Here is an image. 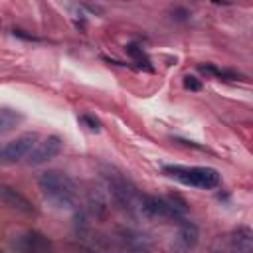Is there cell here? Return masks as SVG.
Returning <instances> with one entry per match:
<instances>
[{"mask_svg": "<svg viewBox=\"0 0 253 253\" xmlns=\"http://www.w3.org/2000/svg\"><path fill=\"white\" fill-rule=\"evenodd\" d=\"M38 186L47 202L57 208H71L77 196L75 182L61 170H47L38 178Z\"/></svg>", "mask_w": 253, "mask_h": 253, "instance_id": "cell-1", "label": "cell"}, {"mask_svg": "<svg viewBox=\"0 0 253 253\" xmlns=\"http://www.w3.org/2000/svg\"><path fill=\"white\" fill-rule=\"evenodd\" d=\"M162 172L186 186L202 188V190H213L221 184V176L215 168L210 166H180V164H168L162 168Z\"/></svg>", "mask_w": 253, "mask_h": 253, "instance_id": "cell-2", "label": "cell"}, {"mask_svg": "<svg viewBox=\"0 0 253 253\" xmlns=\"http://www.w3.org/2000/svg\"><path fill=\"white\" fill-rule=\"evenodd\" d=\"M103 176L107 180V188H109V194L113 196L115 204L132 213L140 206V198H142L138 194L136 186L117 168H107Z\"/></svg>", "mask_w": 253, "mask_h": 253, "instance_id": "cell-3", "label": "cell"}, {"mask_svg": "<svg viewBox=\"0 0 253 253\" xmlns=\"http://www.w3.org/2000/svg\"><path fill=\"white\" fill-rule=\"evenodd\" d=\"M138 210L152 219H176V221H182L184 213L188 211L186 202L180 200L178 196H170V198L142 196Z\"/></svg>", "mask_w": 253, "mask_h": 253, "instance_id": "cell-4", "label": "cell"}, {"mask_svg": "<svg viewBox=\"0 0 253 253\" xmlns=\"http://www.w3.org/2000/svg\"><path fill=\"white\" fill-rule=\"evenodd\" d=\"M117 245H119L121 253H150V249H152L150 237L132 227L117 229Z\"/></svg>", "mask_w": 253, "mask_h": 253, "instance_id": "cell-5", "label": "cell"}, {"mask_svg": "<svg viewBox=\"0 0 253 253\" xmlns=\"http://www.w3.org/2000/svg\"><path fill=\"white\" fill-rule=\"evenodd\" d=\"M36 140H38L36 132H26V134L6 142L4 146H0V162L12 164V162H18V160L26 158L32 152V148L36 146Z\"/></svg>", "mask_w": 253, "mask_h": 253, "instance_id": "cell-6", "label": "cell"}, {"mask_svg": "<svg viewBox=\"0 0 253 253\" xmlns=\"http://www.w3.org/2000/svg\"><path fill=\"white\" fill-rule=\"evenodd\" d=\"M18 247L20 253H53V247H51V241L40 233V231H26L24 235H20L14 243Z\"/></svg>", "mask_w": 253, "mask_h": 253, "instance_id": "cell-7", "label": "cell"}, {"mask_svg": "<svg viewBox=\"0 0 253 253\" xmlns=\"http://www.w3.org/2000/svg\"><path fill=\"white\" fill-rule=\"evenodd\" d=\"M59 150H61V138L55 136V134L53 136H47V138H43L42 142H38L32 148V152L28 154V164H32V166L43 164V162L55 158L59 154Z\"/></svg>", "mask_w": 253, "mask_h": 253, "instance_id": "cell-8", "label": "cell"}, {"mask_svg": "<svg viewBox=\"0 0 253 253\" xmlns=\"http://www.w3.org/2000/svg\"><path fill=\"white\" fill-rule=\"evenodd\" d=\"M0 200L8 208H12V210H16V211H20L24 215H32L36 211L32 202L24 194H20L16 188H12V186H0Z\"/></svg>", "mask_w": 253, "mask_h": 253, "instance_id": "cell-9", "label": "cell"}, {"mask_svg": "<svg viewBox=\"0 0 253 253\" xmlns=\"http://www.w3.org/2000/svg\"><path fill=\"white\" fill-rule=\"evenodd\" d=\"M198 239H200L198 225L192 223V221L182 219V221H180V227H178V235H176V243H178L180 251H184V253L192 251V249L198 245Z\"/></svg>", "mask_w": 253, "mask_h": 253, "instance_id": "cell-10", "label": "cell"}, {"mask_svg": "<svg viewBox=\"0 0 253 253\" xmlns=\"http://www.w3.org/2000/svg\"><path fill=\"white\" fill-rule=\"evenodd\" d=\"M231 243H233V249L237 253H251V249H253V233H251V229L245 227V225L233 229Z\"/></svg>", "mask_w": 253, "mask_h": 253, "instance_id": "cell-11", "label": "cell"}, {"mask_svg": "<svg viewBox=\"0 0 253 253\" xmlns=\"http://www.w3.org/2000/svg\"><path fill=\"white\" fill-rule=\"evenodd\" d=\"M22 121H24V115L20 111L10 109V107H2L0 109V134L12 132Z\"/></svg>", "mask_w": 253, "mask_h": 253, "instance_id": "cell-12", "label": "cell"}, {"mask_svg": "<svg viewBox=\"0 0 253 253\" xmlns=\"http://www.w3.org/2000/svg\"><path fill=\"white\" fill-rule=\"evenodd\" d=\"M184 87L190 89V91H200V89H202V83H200L194 75H186V77H184Z\"/></svg>", "mask_w": 253, "mask_h": 253, "instance_id": "cell-13", "label": "cell"}, {"mask_svg": "<svg viewBox=\"0 0 253 253\" xmlns=\"http://www.w3.org/2000/svg\"><path fill=\"white\" fill-rule=\"evenodd\" d=\"M81 121H83L85 125H89V128H93V130H99V128H101V121H99L97 117H91V115H83V117H81Z\"/></svg>", "mask_w": 253, "mask_h": 253, "instance_id": "cell-14", "label": "cell"}, {"mask_svg": "<svg viewBox=\"0 0 253 253\" xmlns=\"http://www.w3.org/2000/svg\"><path fill=\"white\" fill-rule=\"evenodd\" d=\"M172 18H176V20H188L190 18V12L186 8H174L172 10Z\"/></svg>", "mask_w": 253, "mask_h": 253, "instance_id": "cell-15", "label": "cell"}]
</instances>
